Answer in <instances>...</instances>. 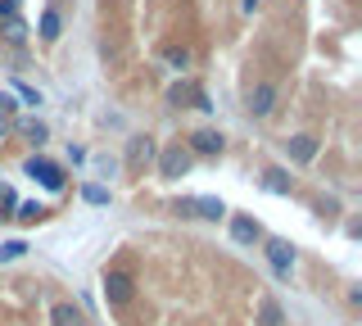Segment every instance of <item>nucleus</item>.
Here are the masks:
<instances>
[{
    "mask_svg": "<svg viewBox=\"0 0 362 326\" xmlns=\"http://www.w3.org/2000/svg\"><path fill=\"white\" fill-rule=\"evenodd\" d=\"M0 18H18V0H0Z\"/></svg>",
    "mask_w": 362,
    "mask_h": 326,
    "instance_id": "21",
    "label": "nucleus"
},
{
    "mask_svg": "<svg viewBox=\"0 0 362 326\" xmlns=\"http://www.w3.org/2000/svg\"><path fill=\"white\" fill-rule=\"evenodd\" d=\"M50 322H54V326H86V313L77 308V303L59 299V303H54V308H50Z\"/></svg>",
    "mask_w": 362,
    "mask_h": 326,
    "instance_id": "6",
    "label": "nucleus"
},
{
    "mask_svg": "<svg viewBox=\"0 0 362 326\" xmlns=\"http://www.w3.org/2000/svg\"><path fill=\"white\" fill-rule=\"evenodd\" d=\"M190 150L195 154H222V132H213V127H204L190 136Z\"/></svg>",
    "mask_w": 362,
    "mask_h": 326,
    "instance_id": "8",
    "label": "nucleus"
},
{
    "mask_svg": "<svg viewBox=\"0 0 362 326\" xmlns=\"http://www.w3.org/2000/svg\"><path fill=\"white\" fill-rule=\"evenodd\" d=\"M245 109L254 118H267L272 109H276V86L272 82H258V86H249V95H245Z\"/></svg>",
    "mask_w": 362,
    "mask_h": 326,
    "instance_id": "2",
    "label": "nucleus"
},
{
    "mask_svg": "<svg viewBox=\"0 0 362 326\" xmlns=\"http://www.w3.org/2000/svg\"><path fill=\"white\" fill-rule=\"evenodd\" d=\"M18 132H23V136H28L32 145H41V141H45V122H37V118H28V122H18Z\"/></svg>",
    "mask_w": 362,
    "mask_h": 326,
    "instance_id": "14",
    "label": "nucleus"
},
{
    "mask_svg": "<svg viewBox=\"0 0 362 326\" xmlns=\"http://www.w3.org/2000/svg\"><path fill=\"white\" fill-rule=\"evenodd\" d=\"M41 37H45V41L59 37V14H54V9H45V14H41Z\"/></svg>",
    "mask_w": 362,
    "mask_h": 326,
    "instance_id": "15",
    "label": "nucleus"
},
{
    "mask_svg": "<svg viewBox=\"0 0 362 326\" xmlns=\"http://www.w3.org/2000/svg\"><path fill=\"white\" fill-rule=\"evenodd\" d=\"M5 37L14 41V46H18V41H28V23H23V18H5Z\"/></svg>",
    "mask_w": 362,
    "mask_h": 326,
    "instance_id": "16",
    "label": "nucleus"
},
{
    "mask_svg": "<svg viewBox=\"0 0 362 326\" xmlns=\"http://www.w3.org/2000/svg\"><path fill=\"white\" fill-rule=\"evenodd\" d=\"M267 263H272V272H276V276H290V267H294L290 240H267Z\"/></svg>",
    "mask_w": 362,
    "mask_h": 326,
    "instance_id": "4",
    "label": "nucleus"
},
{
    "mask_svg": "<svg viewBox=\"0 0 362 326\" xmlns=\"http://www.w3.org/2000/svg\"><path fill=\"white\" fill-rule=\"evenodd\" d=\"M177 213H199V218H213V222H218L222 213H226V204H222V199H209V195H199V199H181V204H177Z\"/></svg>",
    "mask_w": 362,
    "mask_h": 326,
    "instance_id": "5",
    "label": "nucleus"
},
{
    "mask_svg": "<svg viewBox=\"0 0 362 326\" xmlns=\"http://www.w3.org/2000/svg\"><path fill=\"white\" fill-rule=\"evenodd\" d=\"M14 91H18L23 105H41V91H37V86H28V82H18V77H14Z\"/></svg>",
    "mask_w": 362,
    "mask_h": 326,
    "instance_id": "17",
    "label": "nucleus"
},
{
    "mask_svg": "<svg viewBox=\"0 0 362 326\" xmlns=\"http://www.w3.org/2000/svg\"><path fill=\"white\" fill-rule=\"evenodd\" d=\"M136 295V281L127 272H109L105 276V299H109V308H122V303H132Z\"/></svg>",
    "mask_w": 362,
    "mask_h": 326,
    "instance_id": "1",
    "label": "nucleus"
},
{
    "mask_svg": "<svg viewBox=\"0 0 362 326\" xmlns=\"http://www.w3.org/2000/svg\"><path fill=\"white\" fill-rule=\"evenodd\" d=\"M82 195L90 199V204H109V190H105V186H95V182H90V186L82 190Z\"/></svg>",
    "mask_w": 362,
    "mask_h": 326,
    "instance_id": "19",
    "label": "nucleus"
},
{
    "mask_svg": "<svg viewBox=\"0 0 362 326\" xmlns=\"http://www.w3.org/2000/svg\"><path fill=\"white\" fill-rule=\"evenodd\" d=\"M41 213H45L41 204H23V209H18V218H23V222H37V218H41Z\"/></svg>",
    "mask_w": 362,
    "mask_h": 326,
    "instance_id": "20",
    "label": "nucleus"
},
{
    "mask_svg": "<svg viewBox=\"0 0 362 326\" xmlns=\"http://www.w3.org/2000/svg\"><path fill=\"white\" fill-rule=\"evenodd\" d=\"M240 5L249 9V14H254V9H258V5H263V0H240Z\"/></svg>",
    "mask_w": 362,
    "mask_h": 326,
    "instance_id": "22",
    "label": "nucleus"
},
{
    "mask_svg": "<svg viewBox=\"0 0 362 326\" xmlns=\"http://www.w3.org/2000/svg\"><path fill=\"white\" fill-rule=\"evenodd\" d=\"M28 177H37L45 190H64V168L50 159H28Z\"/></svg>",
    "mask_w": 362,
    "mask_h": 326,
    "instance_id": "3",
    "label": "nucleus"
},
{
    "mask_svg": "<svg viewBox=\"0 0 362 326\" xmlns=\"http://www.w3.org/2000/svg\"><path fill=\"white\" fill-rule=\"evenodd\" d=\"M186 168H190V154L177 150V145H173V150H163V159H158V173H163V177H181Z\"/></svg>",
    "mask_w": 362,
    "mask_h": 326,
    "instance_id": "7",
    "label": "nucleus"
},
{
    "mask_svg": "<svg viewBox=\"0 0 362 326\" xmlns=\"http://www.w3.org/2000/svg\"><path fill=\"white\" fill-rule=\"evenodd\" d=\"M267 190H272V195H290V177L286 173H281V168H272V173H267V182H263Z\"/></svg>",
    "mask_w": 362,
    "mask_h": 326,
    "instance_id": "12",
    "label": "nucleus"
},
{
    "mask_svg": "<svg viewBox=\"0 0 362 326\" xmlns=\"http://www.w3.org/2000/svg\"><path fill=\"white\" fill-rule=\"evenodd\" d=\"M168 64H173L177 73H186V69H190V50H181V46H173V50H168Z\"/></svg>",
    "mask_w": 362,
    "mask_h": 326,
    "instance_id": "18",
    "label": "nucleus"
},
{
    "mask_svg": "<svg viewBox=\"0 0 362 326\" xmlns=\"http://www.w3.org/2000/svg\"><path fill=\"white\" fill-rule=\"evenodd\" d=\"M281 322H286V313H281L276 299H263V303H258V326H281Z\"/></svg>",
    "mask_w": 362,
    "mask_h": 326,
    "instance_id": "10",
    "label": "nucleus"
},
{
    "mask_svg": "<svg viewBox=\"0 0 362 326\" xmlns=\"http://www.w3.org/2000/svg\"><path fill=\"white\" fill-rule=\"evenodd\" d=\"M286 150H290L299 163H308L313 154H317V141H313V136H294V141H286Z\"/></svg>",
    "mask_w": 362,
    "mask_h": 326,
    "instance_id": "11",
    "label": "nucleus"
},
{
    "mask_svg": "<svg viewBox=\"0 0 362 326\" xmlns=\"http://www.w3.org/2000/svg\"><path fill=\"white\" fill-rule=\"evenodd\" d=\"M231 235L240 245H254V240H263V231H258V222L254 218H231Z\"/></svg>",
    "mask_w": 362,
    "mask_h": 326,
    "instance_id": "9",
    "label": "nucleus"
},
{
    "mask_svg": "<svg viewBox=\"0 0 362 326\" xmlns=\"http://www.w3.org/2000/svg\"><path fill=\"white\" fill-rule=\"evenodd\" d=\"M28 254V240H5L0 245V263H14V258Z\"/></svg>",
    "mask_w": 362,
    "mask_h": 326,
    "instance_id": "13",
    "label": "nucleus"
}]
</instances>
